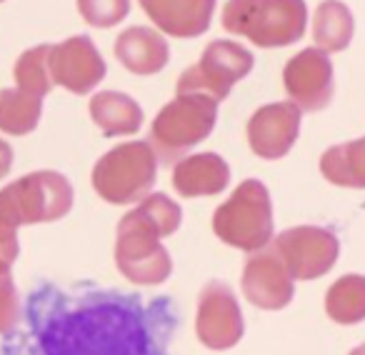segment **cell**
Returning <instances> with one entry per match:
<instances>
[{"mask_svg":"<svg viewBox=\"0 0 365 355\" xmlns=\"http://www.w3.org/2000/svg\"><path fill=\"white\" fill-rule=\"evenodd\" d=\"M173 323L168 298L145 305L135 295H71L43 285L28 300L18 355H168Z\"/></svg>","mask_w":365,"mask_h":355,"instance_id":"obj_1","label":"cell"},{"mask_svg":"<svg viewBox=\"0 0 365 355\" xmlns=\"http://www.w3.org/2000/svg\"><path fill=\"white\" fill-rule=\"evenodd\" d=\"M182 210L165 193L145 195L123 215L115 233V265L130 283L160 285L170 278L173 260L160 238L180 228Z\"/></svg>","mask_w":365,"mask_h":355,"instance_id":"obj_2","label":"cell"},{"mask_svg":"<svg viewBox=\"0 0 365 355\" xmlns=\"http://www.w3.org/2000/svg\"><path fill=\"white\" fill-rule=\"evenodd\" d=\"M73 185L63 173L38 170L0 190V268H13L18 260V228L53 223L71 213Z\"/></svg>","mask_w":365,"mask_h":355,"instance_id":"obj_3","label":"cell"},{"mask_svg":"<svg viewBox=\"0 0 365 355\" xmlns=\"http://www.w3.org/2000/svg\"><path fill=\"white\" fill-rule=\"evenodd\" d=\"M305 0H228L223 28L243 36L258 48H285L305 36Z\"/></svg>","mask_w":365,"mask_h":355,"instance_id":"obj_4","label":"cell"},{"mask_svg":"<svg viewBox=\"0 0 365 355\" xmlns=\"http://www.w3.org/2000/svg\"><path fill=\"white\" fill-rule=\"evenodd\" d=\"M218 123V101L208 93H175L150 125V145L163 163L180 160L203 143Z\"/></svg>","mask_w":365,"mask_h":355,"instance_id":"obj_5","label":"cell"},{"mask_svg":"<svg viewBox=\"0 0 365 355\" xmlns=\"http://www.w3.org/2000/svg\"><path fill=\"white\" fill-rule=\"evenodd\" d=\"M158 173L155 148L148 140L120 143L108 150L93 168V188L106 203H138L150 193Z\"/></svg>","mask_w":365,"mask_h":355,"instance_id":"obj_6","label":"cell"},{"mask_svg":"<svg viewBox=\"0 0 365 355\" xmlns=\"http://www.w3.org/2000/svg\"><path fill=\"white\" fill-rule=\"evenodd\" d=\"M213 233L238 250H258L273 233L270 195L260 180H243L213 213Z\"/></svg>","mask_w":365,"mask_h":355,"instance_id":"obj_7","label":"cell"},{"mask_svg":"<svg viewBox=\"0 0 365 355\" xmlns=\"http://www.w3.org/2000/svg\"><path fill=\"white\" fill-rule=\"evenodd\" d=\"M253 53L240 43L213 41L200 61L178 78L175 93H208L220 103L230 96L235 83L253 71Z\"/></svg>","mask_w":365,"mask_h":355,"instance_id":"obj_8","label":"cell"},{"mask_svg":"<svg viewBox=\"0 0 365 355\" xmlns=\"http://www.w3.org/2000/svg\"><path fill=\"white\" fill-rule=\"evenodd\" d=\"M195 330L198 340L210 350H228L243 338V313L230 285L210 280L200 290Z\"/></svg>","mask_w":365,"mask_h":355,"instance_id":"obj_9","label":"cell"},{"mask_svg":"<svg viewBox=\"0 0 365 355\" xmlns=\"http://www.w3.org/2000/svg\"><path fill=\"white\" fill-rule=\"evenodd\" d=\"M48 66H51L53 83L76 96H86L93 88H98L108 71L96 43L88 36H73L53 46Z\"/></svg>","mask_w":365,"mask_h":355,"instance_id":"obj_10","label":"cell"},{"mask_svg":"<svg viewBox=\"0 0 365 355\" xmlns=\"http://www.w3.org/2000/svg\"><path fill=\"white\" fill-rule=\"evenodd\" d=\"M283 83L300 110H323L333 98V63L320 48H305L285 63Z\"/></svg>","mask_w":365,"mask_h":355,"instance_id":"obj_11","label":"cell"},{"mask_svg":"<svg viewBox=\"0 0 365 355\" xmlns=\"http://www.w3.org/2000/svg\"><path fill=\"white\" fill-rule=\"evenodd\" d=\"M300 130V108L295 103H270L248 120V143L265 160L283 158L293 148Z\"/></svg>","mask_w":365,"mask_h":355,"instance_id":"obj_12","label":"cell"},{"mask_svg":"<svg viewBox=\"0 0 365 355\" xmlns=\"http://www.w3.org/2000/svg\"><path fill=\"white\" fill-rule=\"evenodd\" d=\"M158 31L170 38H198L210 28L215 0H138Z\"/></svg>","mask_w":365,"mask_h":355,"instance_id":"obj_13","label":"cell"},{"mask_svg":"<svg viewBox=\"0 0 365 355\" xmlns=\"http://www.w3.org/2000/svg\"><path fill=\"white\" fill-rule=\"evenodd\" d=\"M230 168L218 153L185 155L173 165V188L182 198L218 195L228 188Z\"/></svg>","mask_w":365,"mask_h":355,"instance_id":"obj_14","label":"cell"},{"mask_svg":"<svg viewBox=\"0 0 365 355\" xmlns=\"http://www.w3.org/2000/svg\"><path fill=\"white\" fill-rule=\"evenodd\" d=\"M113 53L120 61V66L125 71L135 73V76H155L170 61L168 41L158 31L145 26H135L123 31L118 36Z\"/></svg>","mask_w":365,"mask_h":355,"instance_id":"obj_15","label":"cell"},{"mask_svg":"<svg viewBox=\"0 0 365 355\" xmlns=\"http://www.w3.org/2000/svg\"><path fill=\"white\" fill-rule=\"evenodd\" d=\"M278 250L290 263L298 278H308L320 270L330 268L335 255V240L325 230L295 228L278 238Z\"/></svg>","mask_w":365,"mask_h":355,"instance_id":"obj_16","label":"cell"},{"mask_svg":"<svg viewBox=\"0 0 365 355\" xmlns=\"http://www.w3.org/2000/svg\"><path fill=\"white\" fill-rule=\"evenodd\" d=\"M243 293L260 308H278L290 298V280L273 253L253 255L245 263Z\"/></svg>","mask_w":365,"mask_h":355,"instance_id":"obj_17","label":"cell"},{"mask_svg":"<svg viewBox=\"0 0 365 355\" xmlns=\"http://www.w3.org/2000/svg\"><path fill=\"white\" fill-rule=\"evenodd\" d=\"M91 118L108 138L133 135L143 125V108L125 93L101 91L91 98Z\"/></svg>","mask_w":365,"mask_h":355,"instance_id":"obj_18","label":"cell"},{"mask_svg":"<svg viewBox=\"0 0 365 355\" xmlns=\"http://www.w3.org/2000/svg\"><path fill=\"white\" fill-rule=\"evenodd\" d=\"M353 13L340 0H323L313 18L315 46L325 53H340L353 41Z\"/></svg>","mask_w":365,"mask_h":355,"instance_id":"obj_19","label":"cell"},{"mask_svg":"<svg viewBox=\"0 0 365 355\" xmlns=\"http://www.w3.org/2000/svg\"><path fill=\"white\" fill-rule=\"evenodd\" d=\"M43 115V98L31 96L21 88L0 91V133L28 135L38 128Z\"/></svg>","mask_w":365,"mask_h":355,"instance_id":"obj_20","label":"cell"},{"mask_svg":"<svg viewBox=\"0 0 365 355\" xmlns=\"http://www.w3.org/2000/svg\"><path fill=\"white\" fill-rule=\"evenodd\" d=\"M323 173L340 185H365V138L323 155Z\"/></svg>","mask_w":365,"mask_h":355,"instance_id":"obj_21","label":"cell"},{"mask_svg":"<svg viewBox=\"0 0 365 355\" xmlns=\"http://www.w3.org/2000/svg\"><path fill=\"white\" fill-rule=\"evenodd\" d=\"M51 48L53 46H36L31 51H26L21 58L16 61L13 68V76L21 91L31 93V96L46 98L53 91V76H51V66H48V58H51Z\"/></svg>","mask_w":365,"mask_h":355,"instance_id":"obj_22","label":"cell"},{"mask_svg":"<svg viewBox=\"0 0 365 355\" xmlns=\"http://www.w3.org/2000/svg\"><path fill=\"white\" fill-rule=\"evenodd\" d=\"M78 11L88 26L113 28L128 18L130 0H78Z\"/></svg>","mask_w":365,"mask_h":355,"instance_id":"obj_23","label":"cell"},{"mask_svg":"<svg viewBox=\"0 0 365 355\" xmlns=\"http://www.w3.org/2000/svg\"><path fill=\"white\" fill-rule=\"evenodd\" d=\"M21 320V298L11 268H0V335H8Z\"/></svg>","mask_w":365,"mask_h":355,"instance_id":"obj_24","label":"cell"},{"mask_svg":"<svg viewBox=\"0 0 365 355\" xmlns=\"http://www.w3.org/2000/svg\"><path fill=\"white\" fill-rule=\"evenodd\" d=\"M13 168V148L6 140H0V178H6Z\"/></svg>","mask_w":365,"mask_h":355,"instance_id":"obj_25","label":"cell"},{"mask_svg":"<svg viewBox=\"0 0 365 355\" xmlns=\"http://www.w3.org/2000/svg\"><path fill=\"white\" fill-rule=\"evenodd\" d=\"M0 3H3V0H0Z\"/></svg>","mask_w":365,"mask_h":355,"instance_id":"obj_26","label":"cell"}]
</instances>
